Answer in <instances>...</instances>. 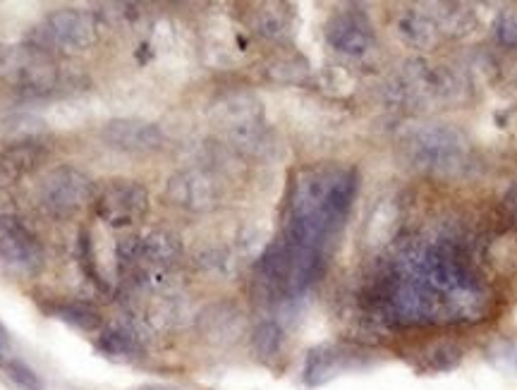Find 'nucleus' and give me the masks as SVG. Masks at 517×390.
<instances>
[{"instance_id":"2","label":"nucleus","mask_w":517,"mask_h":390,"mask_svg":"<svg viewBox=\"0 0 517 390\" xmlns=\"http://www.w3.org/2000/svg\"><path fill=\"white\" fill-rule=\"evenodd\" d=\"M400 151L410 168L434 175H453L467 163L470 146L465 134L455 127L422 125L400 139Z\"/></svg>"},{"instance_id":"26","label":"nucleus","mask_w":517,"mask_h":390,"mask_svg":"<svg viewBox=\"0 0 517 390\" xmlns=\"http://www.w3.org/2000/svg\"><path fill=\"white\" fill-rule=\"evenodd\" d=\"M5 345H10V335H8V331H5V326L0 324V347H5Z\"/></svg>"},{"instance_id":"5","label":"nucleus","mask_w":517,"mask_h":390,"mask_svg":"<svg viewBox=\"0 0 517 390\" xmlns=\"http://www.w3.org/2000/svg\"><path fill=\"white\" fill-rule=\"evenodd\" d=\"M214 123L230 134L237 144H257L264 125V108L252 91H228L211 108Z\"/></svg>"},{"instance_id":"12","label":"nucleus","mask_w":517,"mask_h":390,"mask_svg":"<svg viewBox=\"0 0 517 390\" xmlns=\"http://www.w3.org/2000/svg\"><path fill=\"white\" fill-rule=\"evenodd\" d=\"M0 261L22 273H36L44 266V249L24 225L12 218L0 225Z\"/></svg>"},{"instance_id":"17","label":"nucleus","mask_w":517,"mask_h":390,"mask_svg":"<svg viewBox=\"0 0 517 390\" xmlns=\"http://www.w3.org/2000/svg\"><path fill=\"white\" fill-rule=\"evenodd\" d=\"M400 36L410 44L412 48H419V51H427V48H434L439 44V27L431 17L424 15H407L400 20Z\"/></svg>"},{"instance_id":"16","label":"nucleus","mask_w":517,"mask_h":390,"mask_svg":"<svg viewBox=\"0 0 517 390\" xmlns=\"http://www.w3.org/2000/svg\"><path fill=\"white\" fill-rule=\"evenodd\" d=\"M96 347H99L101 355L111 359H135L142 355V343H139V338L130 331V328H123V326H115V328H108V331H103Z\"/></svg>"},{"instance_id":"15","label":"nucleus","mask_w":517,"mask_h":390,"mask_svg":"<svg viewBox=\"0 0 517 390\" xmlns=\"http://www.w3.org/2000/svg\"><path fill=\"white\" fill-rule=\"evenodd\" d=\"M48 314H51L53 319L68 324L70 328H77V331L84 333H96L101 331L103 326L99 309L84 302H51L48 304Z\"/></svg>"},{"instance_id":"8","label":"nucleus","mask_w":517,"mask_h":390,"mask_svg":"<svg viewBox=\"0 0 517 390\" xmlns=\"http://www.w3.org/2000/svg\"><path fill=\"white\" fill-rule=\"evenodd\" d=\"M5 77L15 89L24 91L29 96L51 94L58 84V70L53 60L39 48H22V51H12L5 60Z\"/></svg>"},{"instance_id":"18","label":"nucleus","mask_w":517,"mask_h":390,"mask_svg":"<svg viewBox=\"0 0 517 390\" xmlns=\"http://www.w3.org/2000/svg\"><path fill=\"white\" fill-rule=\"evenodd\" d=\"M252 350L261 362H273L283 350V331L273 321H264L254 328L252 333Z\"/></svg>"},{"instance_id":"19","label":"nucleus","mask_w":517,"mask_h":390,"mask_svg":"<svg viewBox=\"0 0 517 390\" xmlns=\"http://www.w3.org/2000/svg\"><path fill=\"white\" fill-rule=\"evenodd\" d=\"M462 350L453 340H436L422 352V367L429 371H450L460 364Z\"/></svg>"},{"instance_id":"7","label":"nucleus","mask_w":517,"mask_h":390,"mask_svg":"<svg viewBox=\"0 0 517 390\" xmlns=\"http://www.w3.org/2000/svg\"><path fill=\"white\" fill-rule=\"evenodd\" d=\"M96 36H99V27L91 12L77 10V8H60L46 17L36 32V41H39V51L46 46H58L63 51H87L94 46Z\"/></svg>"},{"instance_id":"14","label":"nucleus","mask_w":517,"mask_h":390,"mask_svg":"<svg viewBox=\"0 0 517 390\" xmlns=\"http://www.w3.org/2000/svg\"><path fill=\"white\" fill-rule=\"evenodd\" d=\"M245 328V316L235 304H214L199 319V331L209 343L228 345L235 343Z\"/></svg>"},{"instance_id":"9","label":"nucleus","mask_w":517,"mask_h":390,"mask_svg":"<svg viewBox=\"0 0 517 390\" xmlns=\"http://www.w3.org/2000/svg\"><path fill=\"white\" fill-rule=\"evenodd\" d=\"M166 197L170 204L187 211H211L221 201V185L211 173L199 168L180 170L166 185Z\"/></svg>"},{"instance_id":"3","label":"nucleus","mask_w":517,"mask_h":390,"mask_svg":"<svg viewBox=\"0 0 517 390\" xmlns=\"http://www.w3.org/2000/svg\"><path fill=\"white\" fill-rule=\"evenodd\" d=\"M94 194V182L82 170L72 166H58L41 182L39 197L48 216L70 221V218L79 216L87 206L94 204Z\"/></svg>"},{"instance_id":"11","label":"nucleus","mask_w":517,"mask_h":390,"mask_svg":"<svg viewBox=\"0 0 517 390\" xmlns=\"http://www.w3.org/2000/svg\"><path fill=\"white\" fill-rule=\"evenodd\" d=\"M374 27L360 10L336 12L326 22V41L345 56H364L374 46Z\"/></svg>"},{"instance_id":"13","label":"nucleus","mask_w":517,"mask_h":390,"mask_svg":"<svg viewBox=\"0 0 517 390\" xmlns=\"http://www.w3.org/2000/svg\"><path fill=\"white\" fill-rule=\"evenodd\" d=\"M182 259V242L180 237L170 230H149L147 235L139 237V254L137 264L144 266V271H170Z\"/></svg>"},{"instance_id":"6","label":"nucleus","mask_w":517,"mask_h":390,"mask_svg":"<svg viewBox=\"0 0 517 390\" xmlns=\"http://www.w3.org/2000/svg\"><path fill=\"white\" fill-rule=\"evenodd\" d=\"M369 364V352L355 343H324L307 352L302 379L309 388H319L338 376L360 371Z\"/></svg>"},{"instance_id":"20","label":"nucleus","mask_w":517,"mask_h":390,"mask_svg":"<svg viewBox=\"0 0 517 390\" xmlns=\"http://www.w3.org/2000/svg\"><path fill=\"white\" fill-rule=\"evenodd\" d=\"M257 32L266 39L281 41L288 34V17H285L283 10L264 8L257 15Z\"/></svg>"},{"instance_id":"25","label":"nucleus","mask_w":517,"mask_h":390,"mask_svg":"<svg viewBox=\"0 0 517 390\" xmlns=\"http://www.w3.org/2000/svg\"><path fill=\"white\" fill-rule=\"evenodd\" d=\"M132 390H182L178 386H166V383H149V386H137Z\"/></svg>"},{"instance_id":"4","label":"nucleus","mask_w":517,"mask_h":390,"mask_svg":"<svg viewBox=\"0 0 517 390\" xmlns=\"http://www.w3.org/2000/svg\"><path fill=\"white\" fill-rule=\"evenodd\" d=\"M94 213L111 228H130L149 213V192L137 180H106L94 194Z\"/></svg>"},{"instance_id":"23","label":"nucleus","mask_w":517,"mask_h":390,"mask_svg":"<svg viewBox=\"0 0 517 390\" xmlns=\"http://www.w3.org/2000/svg\"><path fill=\"white\" fill-rule=\"evenodd\" d=\"M8 376L17 383L22 390H44V383H41L39 376L32 367L20 362V359H12L8 362Z\"/></svg>"},{"instance_id":"24","label":"nucleus","mask_w":517,"mask_h":390,"mask_svg":"<svg viewBox=\"0 0 517 390\" xmlns=\"http://www.w3.org/2000/svg\"><path fill=\"white\" fill-rule=\"evenodd\" d=\"M496 36L501 44L517 46V12H503L496 22Z\"/></svg>"},{"instance_id":"10","label":"nucleus","mask_w":517,"mask_h":390,"mask_svg":"<svg viewBox=\"0 0 517 390\" xmlns=\"http://www.w3.org/2000/svg\"><path fill=\"white\" fill-rule=\"evenodd\" d=\"M101 139L125 154H154L166 142L161 127L139 118H115L103 125Z\"/></svg>"},{"instance_id":"1","label":"nucleus","mask_w":517,"mask_h":390,"mask_svg":"<svg viewBox=\"0 0 517 390\" xmlns=\"http://www.w3.org/2000/svg\"><path fill=\"white\" fill-rule=\"evenodd\" d=\"M357 194L352 168L319 163L297 173L288 199L283 237L326 254L328 242L343 228Z\"/></svg>"},{"instance_id":"21","label":"nucleus","mask_w":517,"mask_h":390,"mask_svg":"<svg viewBox=\"0 0 517 390\" xmlns=\"http://www.w3.org/2000/svg\"><path fill=\"white\" fill-rule=\"evenodd\" d=\"M79 264H82L84 273H87L89 280H94L96 288L108 290L106 280H103L101 271L94 264V247H91V237H89L87 230H82V233H79Z\"/></svg>"},{"instance_id":"22","label":"nucleus","mask_w":517,"mask_h":390,"mask_svg":"<svg viewBox=\"0 0 517 390\" xmlns=\"http://www.w3.org/2000/svg\"><path fill=\"white\" fill-rule=\"evenodd\" d=\"M269 75L276 79V82H300V79L307 75V63H304L302 58H283L269 67Z\"/></svg>"}]
</instances>
